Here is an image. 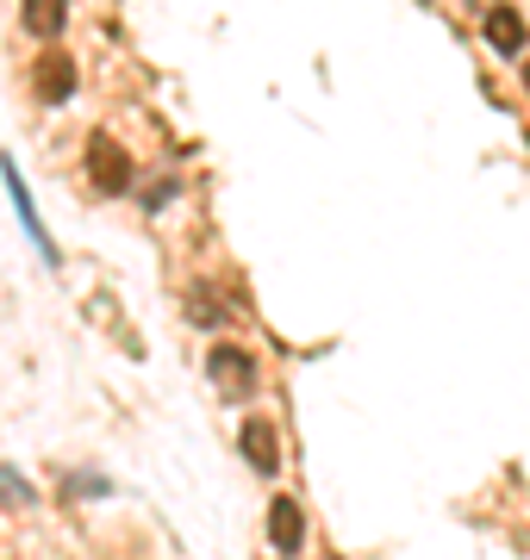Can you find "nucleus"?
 <instances>
[{
	"instance_id": "nucleus-10",
	"label": "nucleus",
	"mask_w": 530,
	"mask_h": 560,
	"mask_svg": "<svg viewBox=\"0 0 530 560\" xmlns=\"http://www.w3.org/2000/svg\"><path fill=\"white\" fill-rule=\"evenodd\" d=\"M0 492H7L13 504H32V486H25L20 474H0Z\"/></svg>"
},
{
	"instance_id": "nucleus-7",
	"label": "nucleus",
	"mask_w": 530,
	"mask_h": 560,
	"mask_svg": "<svg viewBox=\"0 0 530 560\" xmlns=\"http://www.w3.org/2000/svg\"><path fill=\"white\" fill-rule=\"evenodd\" d=\"M32 94H38L44 106H62L69 94H76V62L69 57H44L38 75H32Z\"/></svg>"
},
{
	"instance_id": "nucleus-11",
	"label": "nucleus",
	"mask_w": 530,
	"mask_h": 560,
	"mask_svg": "<svg viewBox=\"0 0 530 560\" xmlns=\"http://www.w3.org/2000/svg\"><path fill=\"white\" fill-rule=\"evenodd\" d=\"M525 88H530V62H525Z\"/></svg>"
},
{
	"instance_id": "nucleus-5",
	"label": "nucleus",
	"mask_w": 530,
	"mask_h": 560,
	"mask_svg": "<svg viewBox=\"0 0 530 560\" xmlns=\"http://www.w3.org/2000/svg\"><path fill=\"white\" fill-rule=\"evenodd\" d=\"M268 541H275V555H300V541H307V511L293 499L268 504Z\"/></svg>"
},
{
	"instance_id": "nucleus-6",
	"label": "nucleus",
	"mask_w": 530,
	"mask_h": 560,
	"mask_svg": "<svg viewBox=\"0 0 530 560\" xmlns=\"http://www.w3.org/2000/svg\"><path fill=\"white\" fill-rule=\"evenodd\" d=\"M481 38H487L499 57H518L530 32H525V20H518L511 7H487V13H481Z\"/></svg>"
},
{
	"instance_id": "nucleus-2",
	"label": "nucleus",
	"mask_w": 530,
	"mask_h": 560,
	"mask_svg": "<svg viewBox=\"0 0 530 560\" xmlns=\"http://www.w3.org/2000/svg\"><path fill=\"white\" fill-rule=\"evenodd\" d=\"M206 368H212V386L231 393V399H244L250 386H256V361H250V349H238V342H219V349L206 355Z\"/></svg>"
},
{
	"instance_id": "nucleus-1",
	"label": "nucleus",
	"mask_w": 530,
	"mask_h": 560,
	"mask_svg": "<svg viewBox=\"0 0 530 560\" xmlns=\"http://www.w3.org/2000/svg\"><path fill=\"white\" fill-rule=\"evenodd\" d=\"M88 175H94L101 194H125V187H131V156H125L106 131H94V138H88Z\"/></svg>"
},
{
	"instance_id": "nucleus-9",
	"label": "nucleus",
	"mask_w": 530,
	"mask_h": 560,
	"mask_svg": "<svg viewBox=\"0 0 530 560\" xmlns=\"http://www.w3.org/2000/svg\"><path fill=\"white\" fill-rule=\"evenodd\" d=\"M25 25L38 38H57L62 25H69V0H25Z\"/></svg>"
},
{
	"instance_id": "nucleus-8",
	"label": "nucleus",
	"mask_w": 530,
	"mask_h": 560,
	"mask_svg": "<svg viewBox=\"0 0 530 560\" xmlns=\"http://www.w3.org/2000/svg\"><path fill=\"white\" fill-rule=\"evenodd\" d=\"M224 318H231V312H224V300L212 293V287H206V280H194V287H187V324H200V330H219Z\"/></svg>"
},
{
	"instance_id": "nucleus-3",
	"label": "nucleus",
	"mask_w": 530,
	"mask_h": 560,
	"mask_svg": "<svg viewBox=\"0 0 530 560\" xmlns=\"http://www.w3.org/2000/svg\"><path fill=\"white\" fill-rule=\"evenodd\" d=\"M238 448L256 474H281V442H275V423L268 418H244L238 423Z\"/></svg>"
},
{
	"instance_id": "nucleus-4",
	"label": "nucleus",
	"mask_w": 530,
	"mask_h": 560,
	"mask_svg": "<svg viewBox=\"0 0 530 560\" xmlns=\"http://www.w3.org/2000/svg\"><path fill=\"white\" fill-rule=\"evenodd\" d=\"M0 180H7V194H13V212H20L25 237L38 243V256H44V261H57V243H50V231H44V219H38V206H32V194H25L20 168H13V162H0Z\"/></svg>"
}]
</instances>
